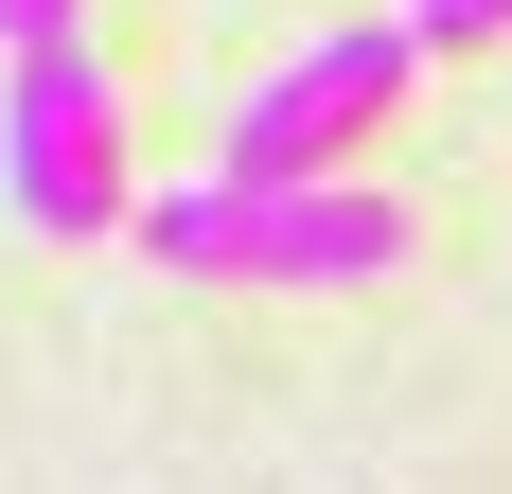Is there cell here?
Wrapping results in <instances>:
<instances>
[{
	"mask_svg": "<svg viewBox=\"0 0 512 494\" xmlns=\"http://www.w3.org/2000/svg\"><path fill=\"white\" fill-rule=\"evenodd\" d=\"M142 247L177 283H389L407 212L354 177H177V195H142Z\"/></svg>",
	"mask_w": 512,
	"mask_h": 494,
	"instance_id": "6da1fadb",
	"label": "cell"
},
{
	"mask_svg": "<svg viewBox=\"0 0 512 494\" xmlns=\"http://www.w3.org/2000/svg\"><path fill=\"white\" fill-rule=\"evenodd\" d=\"M0 212H18V230H53V247L142 230V177H124V89H106L89 36L0 53Z\"/></svg>",
	"mask_w": 512,
	"mask_h": 494,
	"instance_id": "7a4b0ae2",
	"label": "cell"
},
{
	"mask_svg": "<svg viewBox=\"0 0 512 494\" xmlns=\"http://www.w3.org/2000/svg\"><path fill=\"white\" fill-rule=\"evenodd\" d=\"M424 71V36L407 18H354V36H318V53H283L248 106H230V159L212 177H336V159L389 124V89Z\"/></svg>",
	"mask_w": 512,
	"mask_h": 494,
	"instance_id": "3957f363",
	"label": "cell"
},
{
	"mask_svg": "<svg viewBox=\"0 0 512 494\" xmlns=\"http://www.w3.org/2000/svg\"><path fill=\"white\" fill-rule=\"evenodd\" d=\"M407 36L424 53H477V36H512V0H407Z\"/></svg>",
	"mask_w": 512,
	"mask_h": 494,
	"instance_id": "277c9868",
	"label": "cell"
},
{
	"mask_svg": "<svg viewBox=\"0 0 512 494\" xmlns=\"http://www.w3.org/2000/svg\"><path fill=\"white\" fill-rule=\"evenodd\" d=\"M36 36H89V0H0V53H36Z\"/></svg>",
	"mask_w": 512,
	"mask_h": 494,
	"instance_id": "5b68a950",
	"label": "cell"
}]
</instances>
